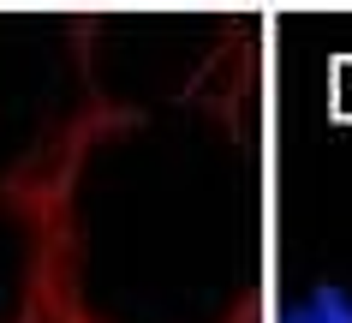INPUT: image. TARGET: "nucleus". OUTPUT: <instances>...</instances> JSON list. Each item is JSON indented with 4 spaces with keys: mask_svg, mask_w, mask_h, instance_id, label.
<instances>
[{
    "mask_svg": "<svg viewBox=\"0 0 352 323\" xmlns=\"http://www.w3.org/2000/svg\"><path fill=\"white\" fill-rule=\"evenodd\" d=\"M287 323H316V311L305 305V311H287Z\"/></svg>",
    "mask_w": 352,
    "mask_h": 323,
    "instance_id": "obj_2",
    "label": "nucleus"
},
{
    "mask_svg": "<svg viewBox=\"0 0 352 323\" xmlns=\"http://www.w3.org/2000/svg\"><path fill=\"white\" fill-rule=\"evenodd\" d=\"M311 311H316V323H352V300L340 293V287H316Z\"/></svg>",
    "mask_w": 352,
    "mask_h": 323,
    "instance_id": "obj_1",
    "label": "nucleus"
}]
</instances>
